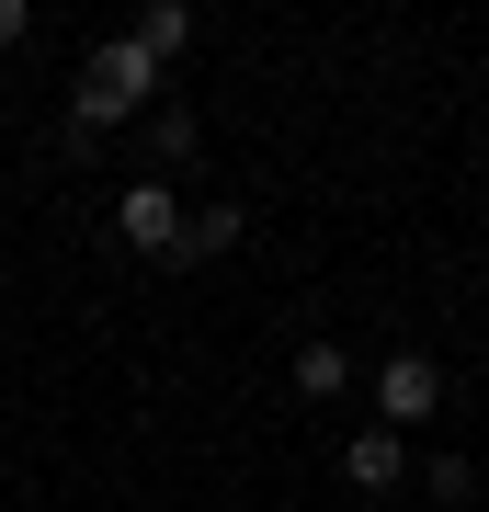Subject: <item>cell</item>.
<instances>
[{"label": "cell", "instance_id": "cell-1", "mask_svg": "<svg viewBox=\"0 0 489 512\" xmlns=\"http://www.w3.org/2000/svg\"><path fill=\"white\" fill-rule=\"evenodd\" d=\"M148 92H160V57H148L137 35H114V46H91V57H80L69 126H80V137H103V126H126V114H148Z\"/></svg>", "mask_w": 489, "mask_h": 512}, {"label": "cell", "instance_id": "cell-2", "mask_svg": "<svg viewBox=\"0 0 489 512\" xmlns=\"http://www.w3.org/2000/svg\"><path fill=\"white\" fill-rule=\"evenodd\" d=\"M433 399H444V365H433V353H387V365H376V421H387V433H410Z\"/></svg>", "mask_w": 489, "mask_h": 512}, {"label": "cell", "instance_id": "cell-3", "mask_svg": "<svg viewBox=\"0 0 489 512\" xmlns=\"http://www.w3.org/2000/svg\"><path fill=\"white\" fill-rule=\"evenodd\" d=\"M114 228H126V251H182V194L171 183H126V205H114Z\"/></svg>", "mask_w": 489, "mask_h": 512}, {"label": "cell", "instance_id": "cell-4", "mask_svg": "<svg viewBox=\"0 0 489 512\" xmlns=\"http://www.w3.org/2000/svg\"><path fill=\"white\" fill-rule=\"evenodd\" d=\"M410 467H421V456H410V433H387V421H364V433L342 444V478H353L364 501H376V490H399Z\"/></svg>", "mask_w": 489, "mask_h": 512}, {"label": "cell", "instance_id": "cell-5", "mask_svg": "<svg viewBox=\"0 0 489 512\" xmlns=\"http://www.w3.org/2000/svg\"><path fill=\"white\" fill-rule=\"evenodd\" d=\"M137 46L148 57H182V46H194V12H182V0H148V12H137Z\"/></svg>", "mask_w": 489, "mask_h": 512}, {"label": "cell", "instance_id": "cell-6", "mask_svg": "<svg viewBox=\"0 0 489 512\" xmlns=\"http://www.w3.org/2000/svg\"><path fill=\"white\" fill-rule=\"evenodd\" d=\"M296 387H308V399H342V387H353V353L342 342H308V353H296Z\"/></svg>", "mask_w": 489, "mask_h": 512}, {"label": "cell", "instance_id": "cell-7", "mask_svg": "<svg viewBox=\"0 0 489 512\" xmlns=\"http://www.w3.org/2000/svg\"><path fill=\"white\" fill-rule=\"evenodd\" d=\"M421 490H433L444 512H467L478 501V456H421Z\"/></svg>", "mask_w": 489, "mask_h": 512}, {"label": "cell", "instance_id": "cell-8", "mask_svg": "<svg viewBox=\"0 0 489 512\" xmlns=\"http://www.w3.org/2000/svg\"><path fill=\"white\" fill-rule=\"evenodd\" d=\"M217 251H239V205H205V217L182 228V262H217Z\"/></svg>", "mask_w": 489, "mask_h": 512}, {"label": "cell", "instance_id": "cell-9", "mask_svg": "<svg viewBox=\"0 0 489 512\" xmlns=\"http://www.w3.org/2000/svg\"><path fill=\"white\" fill-rule=\"evenodd\" d=\"M148 148H160V160H194L205 126H194V114H148Z\"/></svg>", "mask_w": 489, "mask_h": 512}, {"label": "cell", "instance_id": "cell-10", "mask_svg": "<svg viewBox=\"0 0 489 512\" xmlns=\"http://www.w3.org/2000/svg\"><path fill=\"white\" fill-rule=\"evenodd\" d=\"M35 35V12H23V0H0V46H23Z\"/></svg>", "mask_w": 489, "mask_h": 512}]
</instances>
